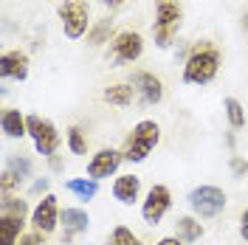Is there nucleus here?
Returning a JSON list of instances; mask_svg holds the SVG:
<instances>
[{"label": "nucleus", "instance_id": "nucleus-8", "mask_svg": "<svg viewBox=\"0 0 248 245\" xmlns=\"http://www.w3.org/2000/svg\"><path fill=\"white\" fill-rule=\"evenodd\" d=\"M172 209V189L167 184H153L141 200V220L147 226H161V220Z\"/></svg>", "mask_w": 248, "mask_h": 245}, {"label": "nucleus", "instance_id": "nucleus-18", "mask_svg": "<svg viewBox=\"0 0 248 245\" xmlns=\"http://www.w3.org/2000/svg\"><path fill=\"white\" fill-rule=\"evenodd\" d=\"M102 99L108 102V105H113V107H130L133 105V99H136V88L130 85V82H116V85H110V88H105V93H102Z\"/></svg>", "mask_w": 248, "mask_h": 245}, {"label": "nucleus", "instance_id": "nucleus-29", "mask_svg": "<svg viewBox=\"0 0 248 245\" xmlns=\"http://www.w3.org/2000/svg\"><path fill=\"white\" fill-rule=\"evenodd\" d=\"M96 3H99V6H105V9H122L127 0H96Z\"/></svg>", "mask_w": 248, "mask_h": 245}, {"label": "nucleus", "instance_id": "nucleus-27", "mask_svg": "<svg viewBox=\"0 0 248 245\" xmlns=\"http://www.w3.org/2000/svg\"><path fill=\"white\" fill-rule=\"evenodd\" d=\"M232 169H234V175H237V178H243V175H248V161H243L240 155H234V158H232Z\"/></svg>", "mask_w": 248, "mask_h": 245}, {"label": "nucleus", "instance_id": "nucleus-9", "mask_svg": "<svg viewBox=\"0 0 248 245\" xmlns=\"http://www.w3.org/2000/svg\"><path fill=\"white\" fill-rule=\"evenodd\" d=\"M60 217H62V209H60V198L57 195H43L37 200V206L31 209V217H29V226L31 231H40V234H54L60 229Z\"/></svg>", "mask_w": 248, "mask_h": 245}, {"label": "nucleus", "instance_id": "nucleus-32", "mask_svg": "<svg viewBox=\"0 0 248 245\" xmlns=\"http://www.w3.org/2000/svg\"><path fill=\"white\" fill-rule=\"evenodd\" d=\"M31 3H37V0H31Z\"/></svg>", "mask_w": 248, "mask_h": 245}, {"label": "nucleus", "instance_id": "nucleus-16", "mask_svg": "<svg viewBox=\"0 0 248 245\" xmlns=\"http://www.w3.org/2000/svg\"><path fill=\"white\" fill-rule=\"evenodd\" d=\"M26 220L23 214H9V212H0V245H17L26 229Z\"/></svg>", "mask_w": 248, "mask_h": 245}, {"label": "nucleus", "instance_id": "nucleus-25", "mask_svg": "<svg viewBox=\"0 0 248 245\" xmlns=\"http://www.w3.org/2000/svg\"><path fill=\"white\" fill-rule=\"evenodd\" d=\"M17 245H46V234H40V231H26Z\"/></svg>", "mask_w": 248, "mask_h": 245}, {"label": "nucleus", "instance_id": "nucleus-33", "mask_svg": "<svg viewBox=\"0 0 248 245\" xmlns=\"http://www.w3.org/2000/svg\"><path fill=\"white\" fill-rule=\"evenodd\" d=\"M108 245H113V243H108Z\"/></svg>", "mask_w": 248, "mask_h": 245}, {"label": "nucleus", "instance_id": "nucleus-13", "mask_svg": "<svg viewBox=\"0 0 248 245\" xmlns=\"http://www.w3.org/2000/svg\"><path fill=\"white\" fill-rule=\"evenodd\" d=\"M60 226L65 229L62 231V243H71L77 234H85L91 229V214L85 209H79V206H65L60 217Z\"/></svg>", "mask_w": 248, "mask_h": 245}, {"label": "nucleus", "instance_id": "nucleus-17", "mask_svg": "<svg viewBox=\"0 0 248 245\" xmlns=\"http://www.w3.org/2000/svg\"><path fill=\"white\" fill-rule=\"evenodd\" d=\"M203 234H206V229H203L201 217L184 214V217L175 220V237H178V240H184V243H198Z\"/></svg>", "mask_w": 248, "mask_h": 245}, {"label": "nucleus", "instance_id": "nucleus-1", "mask_svg": "<svg viewBox=\"0 0 248 245\" xmlns=\"http://www.w3.org/2000/svg\"><path fill=\"white\" fill-rule=\"evenodd\" d=\"M220 65H223V51L217 43L212 40H201L189 48L184 60V71H181V79L184 85H195V88H203V85H212L220 74Z\"/></svg>", "mask_w": 248, "mask_h": 245}, {"label": "nucleus", "instance_id": "nucleus-3", "mask_svg": "<svg viewBox=\"0 0 248 245\" xmlns=\"http://www.w3.org/2000/svg\"><path fill=\"white\" fill-rule=\"evenodd\" d=\"M184 26V6L181 0H155L153 40L158 48H170Z\"/></svg>", "mask_w": 248, "mask_h": 245}, {"label": "nucleus", "instance_id": "nucleus-22", "mask_svg": "<svg viewBox=\"0 0 248 245\" xmlns=\"http://www.w3.org/2000/svg\"><path fill=\"white\" fill-rule=\"evenodd\" d=\"M6 172H12V178H15L17 184H23V181H29L31 178L34 164H31L26 155H12V158L6 161Z\"/></svg>", "mask_w": 248, "mask_h": 245}, {"label": "nucleus", "instance_id": "nucleus-2", "mask_svg": "<svg viewBox=\"0 0 248 245\" xmlns=\"http://www.w3.org/2000/svg\"><path fill=\"white\" fill-rule=\"evenodd\" d=\"M158 144H161V124L153 119H141L133 124V130L124 138L122 155L127 164H144Z\"/></svg>", "mask_w": 248, "mask_h": 245}, {"label": "nucleus", "instance_id": "nucleus-11", "mask_svg": "<svg viewBox=\"0 0 248 245\" xmlns=\"http://www.w3.org/2000/svg\"><path fill=\"white\" fill-rule=\"evenodd\" d=\"M130 85L136 88V96H139L147 107L164 102V82H161V77H155L153 71H136L130 77Z\"/></svg>", "mask_w": 248, "mask_h": 245}, {"label": "nucleus", "instance_id": "nucleus-21", "mask_svg": "<svg viewBox=\"0 0 248 245\" xmlns=\"http://www.w3.org/2000/svg\"><path fill=\"white\" fill-rule=\"evenodd\" d=\"M65 147L71 150V155H88V136L82 133L79 124H71L65 130Z\"/></svg>", "mask_w": 248, "mask_h": 245}, {"label": "nucleus", "instance_id": "nucleus-28", "mask_svg": "<svg viewBox=\"0 0 248 245\" xmlns=\"http://www.w3.org/2000/svg\"><path fill=\"white\" fill-rule=\"evenodd\" d=\"M155 245H186V243H184V240H178L175 234H170V237H161Z\"/></svg>", "mask_w": 248, "mask_h": 245}, {"label": "nucleus", "instance_id": "nucleus-4", "mask_svg": "<svg viewBox=\"0 0 248 245\" xmlns=\"http://www.w3.org/2000/svg\"><path fill=\"white\" fill-rule=\"evenodd\" d=\"M57 17H60L62 34L71 40V43H79L85 34H91L93 20H91V3L88 0H62L57 6Z\"/></svg>", "mask_w": 248, "mask_h": 245}, {"label": "nucleus", "instance_id": "nucleus-6", "mask_svg": "<svg viewBox=\"0 0 248 245\" xmlns=\"http://www.w3.org/2000/svg\"><path fill=\"white\" fill-rule=\"evenodd\" d=\"M29 138L31 144H34V150L37 155H43V158H57L62 147V133L57 130V124L46 119V116H37V113H29Z\"/></svg>", "mask_w": 248, "mask_h": 245}, {"label": "nucleus", "instance_id": "nucleus-24", "mask_svg": "<svg viewBox=\"0 0 248 245\" xmlns=\"http://www.w3.org/2000/svg\"><path fill=\"white\" fill-rule=\"evenodd\" d=\"M110 243L113 245H144L139 234H133V229H127V226H116L110 231Z\"/></svg>", "mask_w": 248, "mask_h": 245}, {"label": "nucleus", "instance_id": "nucleus-23", "mask_svg": "<svg viewBox=\"0 0 248 245\" xmlns=\"http://www.w3.org/2000/svg\"><path fill=\"white\" fill-rule=\"evenodd\" d=\"M110 31H113V20H99V23L91 29L88 40H91L93 46H105V43L110 46V40L116 37V34H110Z\"/></svg>", "mask_w": 248, "mask_h": 245}, {"label": "nucleus", "instance_id": "nucleus-14", "mask_svg": "<svg viewBox=\"0 0 248 245\" xmlns=\"http://www.w3.org/2000/svg\"><path fill=\"white\" fill-rule=\"evenodd\" d=\"M110 192H113V200H116V203H122V206H136L141 200V178L133 175V172L116 175Z\"/></svg>", "mask_w": 248, "mask_h": 245}, {"label": "nucleus", "instance_id": "nucleus-20", "mask_svg": "<svg viewBox=\"0 0 248 245\" xmlns=\"http://www.w3.org/2000/svg\"><path fill=\"white\" fill-rule=\"evenodd\" d=\"M223 113H226V119H229V127H232V130H243V127H246V107H243L240 99L226 96V99H223Z\"/></svg>", "mask_w": 248, "mask_h": 245}, {"label": "nucleus", "instance_id": "nucleus-5", "mask_svg": "<svg viewBox=\"0 0 248 245\" xmlns=\"http://www.w3.org/2000/svg\"><path fill=\"white\" fill-rule=\"evenodd\" d=\"M186 203H189V209H192L195 217H201V220H215V217H220L226 212L229 195L215 184H201L189 192Z\"/></svg>", "mask_w": 248, "mask_h": 245}, {"label": "nucleus", "instance_id": "nucleus-15", "mask_svg": "<svg viewBox=\"0 0 248 245\" xmlns=\"http://www.w3.org/2000/svg\"><path fill=\"white\" fill-rule=\"evenodd\" d=\"M0 130L9 141H20L29 136V116L20 107H6L0 116Z\"/></svg>", "mask_w": 248, "mask_h": 245}, {"label": "nucleus", "instance_id": "nucleus-19", "mask_svg": "<svg viewBox=\"0 0 248 245\" xmlns=\"http://www.w3.org/2000/svg\"><path fill=\"white\" fill-rule=\"evenodd\" d=\"M65 189L71 195H77L82 203H91L99 195V181H93V178H68L65 181Z\"/></svg>", "mask_w": 248, "mask_h": 245}, {"label": "nucleus", "instance_id": "nucleus-31", "mask_svg": "<svg viewBox=\"0 0 248 245\" xmlns=\"http://www.w3.org/2000/svg\"><path fill=\"white\" fill-rule=\"evenodd\" d=\"M243 26H246V31H248V9H246V15H243Z\"/></svg>", "mask_w": 248, "mask_h": 245}, {"label": "nucleus", "instance_id": "nucleus-26", "mask_svg": "<svg viewBox=\"0 0 248 245\" xmlns=\"http://www.w3.org/2000/svg\"><path fill=\"white\" fill-rule=\"evenodd\" d=\"M237 231H240V240L248 245V209H243V214H240V223H237Z\"/></svg>", "mask_w": 248, "mask_h": 245}, {"label": "nucleus", "instance_id": "nucleus-10", "mask_svg": "<svg viewBox=\"0 0 248 245\" xmlns=\"http://www.w3.org/2000/svg\"><path fill=\"white\" fill-rule=\"evenodd\" d=\"M122 164H124L122 150H116V147H102V150H96V153L88 158L85 175L102 184V181H108V178H116L119 169H122Z\"/></svg>", "mask_w": 248, "mask_h": 245}, {"label": "nucleus", "instance_id": "nucleus-30", "mask_svg": "<svg viewBox=\"0 0 248 245\" xmlns=\"http://www.w3.org/2000/svg\"><path fill=\"white\" fill-rule=\"evenodd\" d=\"M48 186H51V178H40L31 189H34V192H46V195H48Z\"/></svg>", "mask_w": 248, "mask_h": 245}, {"label": "nucleus", "instance_id": "nucleus-7", "mask_svg": "<svg viewBox=\"0 0 248 245\" xmlns=\"http://www.w3.org/2000/svg\"><path fill=\"white\" fill-rule=\"evenodd\" d=\"M141 54H144V37L133 29L116 31V37L110 40V46H108V62L113 68L133 65V62L141 60Z\"/></svg>", "mask_w": 248, "mask_h": 245}, {"label": "nucleus", "instance_id": "nucleus-12", "mask_svg": "<svg viewBox=\"0 0 248 245\" xmlns=\"http://www.w3.org/2000/svg\"><path fill=\"white\" fill-rule=\"evenodd\" d=\"M29 74H31V60L26 51H20V48L3 51V57H0V77H3V82H26Z\"/></svg>", "mask_w": 248, "mask_h": 245}]
</instances>
